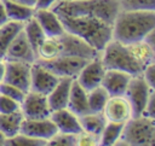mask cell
<instances>
[{"label": "cell", "instance_id": "cell-1", "mask_svg": "<svg viewBox=\"0 0 155 146\" xmlns=\"http://www.w3.org/2000/svg\"><path fill=\"white\" fill-rule=\"evenodd\" d=\"M51 10L58 16L92 17L113 24L120 6L117 0H58Z\"/></svg>", "mask_w": 155, "mask_h": 146}, {"label": "cell", "instance_id": "cell-2", "mask_svg": "<svg viewBox=\"0 0 155 146\" xmlns=\"http://www.w3.org/2000/svg\"><path fill=\"white\" fill-rule=\"evenodd\" d=\"M101 52L80 37L65 31L57 37H46L38 48L36 60H51L57 57H79L92 59Z\"/></svg>", "mask_w": 155, "mask_h": 146}, {"label": "cell", "instance_id": "cell-3", "mask_svg": "<svg viewBox=\"0 0 155 146\" xmlns=\"http://www.w3.org/2000/svg\"><path fill=\"white\" fill-rule=\"evenodd\" d=\"M155 29V11H120L113 23V40L131 43Z\"/></svg>", "mask_w": 155, "mask_h": 146}, {"label": "cell", "instance_id": "cell-4", "mask_svg": "<svg viewBox=\"0 0 155 146\" xmlns=\"http://www.w3.org/2000/svg\"><path fill=\"white\" fill-rule=\"evenodd\" d=\"M58 17L65 31L80 37L98 52L113 39V24L92 17Z\"/></svg>", "mask_w": 155, "mask_h": 146}, {"label": "cell", "instance_id": "cell-5", "mask_svg": "<svg viewBox=\"0 0 155 146\" xmlns=\"http://www.w3.org/2000/svg\"><path fill=\"white\" fill-rule=\"evenodd\" d=\"M101 60L105 69L128 72L132 76L142 75L144 68L136 60L126 43L110 40L101 51Z\"/></svg>", "mask_w": 155, "mask_h": 146}, {"label": "cell", "instance_id": "cell-6", "mask_svg": "<svg viewBox=\"0 0 155 146\" xmlns=\"http://www.w3.org/2000/svg\"><path fill=\"white\" fill-rule=\"evenodd\" d=\"M155 142V118L148 116L131 117L122 128L115 146H153Z\"/></svg>", "mask_w": 155, "mask_h": 146}, {"label": "cell", "instance_id": "cell-7", "mask_svg": "<svg viewBox=\"0 0 155 146\" xmlns=\"http://www.w3.org/2000/svg\"><path fill=\"white\" fill-rule=\"evenodd\" d=\"M154 92H155V88L150 87L142 75L131 77L124 95L126 97V99L131 105L132 117L143 115L147 103Z\"/></svg>", "mask_w": 155, "mask_h": 146}, {"label": "cell", "instance_id": "cell-8", "mask_svg": "<svg viewBox=\"0 0 155 146\" xmlns=\"http://www.w3.org/2000/svg\"><path fill=\"white\" fill-rule=\"evenodd\" d=\"M90 59L79 57H57L51 60H36L58 77L76 78L80 70Z\"/></svg>", "mask_w": 155, "mask_h": 146}, {"label": "cell", "instance_id": "cell-9", "mask_svg": "<svg viewBox=\"0 0 155 146\" xmlns=\"http://www.w3.org/2000/svg\"><path fill=\"white\" fill-rule=\"evenodd\" d=\"M21 111L24 118H46L52 112L47 95L35 90H28L25 93L21 103Z\"/></svg>", "mask_w": 155, "mask_h": 146}, {"label": "cell", "instance_id": "cell-10", "mask_svg": "<svg viewBox=\"0 0 155 146\" xmlns=\"http://www.w3.org/2000/svg\"><path fill=\"white\" fill-rule=\"evenodd\" d=\"M30 63L5 60V75L2 82L11 83L27 93L28 90H30Z\"/></svg>", "mask_w": 155, "mask_h": 146}, {"label": "cell", "instance_id": "cell-11", "mask_svg": "<svg viewBox=\"0 0 155 146\" xmlns=\"http://www.w3.org/2000/svg\"><path fill=\"white\" fill-rule=\"evenodd\" d=\"M99 56L90 59L84 65V68L80 70L79 75L75 78L79 82V84L86 92H88V90H91V89L102 84V80H103V76H104V72H105V68L103 66Z\"/></svg>", "mask_w": 155, "mask_h": 146}, {"label": "cell", "instance_id": "cell-12", "mask_svg": "<svg viewBox=\"0 0 155 146\" xmlns=\"http://www.w3.org/2000/svg\"><path fill=\"white\" fill-rule=\"evenodd\" d=\"M57 127L50 117L46 118H23L19 133L28 136L47 141L57 133Z\"/></svg>", "mask_w": 155, "mask_h": 146}, {"label": "cell", "instance_id": "cell-13", "mask_svg": "<svg viewBox=\"0 0 155 146\" xmlns=\"http://www.w3.org/2000/svg\"><path fill=\"white\" fill-rule=\"evenodd\" d=\"M5 60H15V62H24V63H35L38 57L33 47L30 46L27 36L24 35L23 30L19 31L16 37L10 43L5 57Z\"/></svg>", "mask_w": 155, "mask_h": 146}, {"label": "cell", "instance_id": "cell-14", "mask_svg": "<svg viewBox=\"0 0 155 146\" xmlns=\"http://www.w3.org/2000/svg\"><path fill=\"white\" fill-rule=\"evenodd\" d=\"M102 112L108 122L114 123L125 124L132 117V109L125 95L109 97Z\"/></svg>", "mask_w": 155, "mask_h": 146}, {"label": "cell", "instance_id": "cell-15", "mask_svg": "<svg viewBox=\"0 0 155 146\" xmlns=\"http://www.w3.org/2000/svg\"><path fill=\"white\" fill-rule=\"evenodd\" d=\"M59 77L50 71L47 68L41 65L40 63L35 62L31 64V72H30V90H35L42 94H48L57 82Z\"/></svg>", "mask_w": 155, "mask_h": 146}, {"label": "cell", "instance_id": "cell-16", "mask_svg": "<svg viewBox=\"0 0 155 146\" xmlns=\"http://www.w3.org/2000/svg\"><path fill=\"white\" fill-rule=\"evenodd\" d=\"M34 18L40 24L46 37H57L65 33V29L58 17L51 8H35Z\"/></svg>", "mask_w": 155, "mask_h": 146}, {"label": "cell", "instance_id": "cell-17", "mask_svg": "<svg viewBox=\"0 0 155 146\" xmlns=\"http://www.w3.org/2000/svg\"><path fill=\"white\" fill-rule=\"evenodd\" d=\"M131 77L132 75H130L128 72L114 69H105L101 86L107 90L109 97L124 95Z\"/></svg>", "mask_w": 155, "mask_h": 146}, {"label": "cell", "instance_id": "cell-18", "mask_svg": "<svg viewBox=\"0 0 155 146\" xmlns=\"http://www.w3.org/2000/svg\"><path fill=\"white\" fill-rule=\"evenodd\" d=\"M50 118L56 124L58 132L78 134L82 130V128L80 125L79 116H76L74 112H71L67 107L52 111L50 115Z\"/></svg>", "mask_w": 155, "mask_h": 146}, {"label": "cell", "instance_id": "cell-19", "mask_svg": "<svg viewBox=\"0 0 155 146\" xmlns=\"http://www.w3.org/2000/svg\"><path fill=\"white\" fill-rule=\"evenodd\" d=\"M73 80L74 78L69 77H59V81L57 82L54 88L47 94V100L52 111L67 107Z\"/></svg>", "mask_w": 155, "mask_h": 146}, {"label": "cell", "instance_id": "cell-20", "mask_svg": "<svg viewBox=\"0 0 155 146\" xmlns=\"http://www.w3.org/2000/svg\"><path fill=\"white\" fill-rule=\"evenodd\" d=\"M67 109H69L71 112H74L79 117L90 112L88 105H87V92L79 84V82L75 78L71 82Z\"/></svg>", "mask_w": 155, "mask_h": 146}, {"label": "cell", "instance_id": "cell-21", "mask_svg": "<svg viewBox=\"0 0 155 146\" xmlns=\"http://www.w3.org/2000/svg\"><path fill=\"white\" fill-rule=\"evenodd\" d=\"M8 21H15V22H21V23H25L28 19H30L34 16V11L35 8L28 5H24L17 0H1Z\"/></svg>", "mask_w": 155, "mask_h": 146}, {"label": "cell", "instance_id": "cell-22", "mask_svg": "<svg viewBox=\"0 0 155 146\" xmlns=\"http://www.w3.org/2000/svg\"><path fill=\"white\" fill-rule=\"evenodd\" d=\"M130 48L131 53L136 58V60L143 66H148L153 63H155V48L147 43L144 40L134 41L131 43H126Z\"/></svg>", "mask_w": 155, "mask_h": 146}, {"label": "cell", "instance_id": "cell-23", "mask_svg": "<svg viewBox=\"0 0 155 146\" xmlns=\"http://www.w3.org/2000/svg\"><path fill=\"white\" fill-rule=\"evenodd\" d=\"M24 116L21 110L11 113H0V132L8 139L19 133Z\"/></svg>", "mask_w": 155, "mask_h": 146}, {"label": "cell", "instance_id": "cell-24", "mask_svg": "<svg viewBox=\"0 0 155 146\" xmlns=\"http://www.w3.org/2000/svg\"><path fill=\"white\" fill-rule=\"evenodd\" d=\"M80 125L82 130L88 132L93 135L99 136L101 133L103 132L107 119L103 115V112H87L82 116L79 117Z\"/></svg>", "mask_w": 155, "mask_h": 146}, {"label": "cell", "instance_id": "cell-25", "mask_svg": "<svg viewBox=\"0 0 155 146\" xmlns=\"http://www.w3.org/2000/svg\"><path fill=\"white\" fill-rule=\"evenodd\" d=\"M23 24L24 23L21 22L8 21L7 23L0 27V58L4 59L10 43L16 37V35L23 30Z\"/></svg>", "mask_w": 155, "mask_h": 146}, {"label": "cell", "instance_id": "cell-26", "mask_svg": "<svg viewBox=\"0 0 155 146\" xmlns=\"http://www.w3.org/2000/svg\"><path fill=\"white\" fill-rule=\"evenodd\" d=\"M23 33L27 36L30 46L33 47V49L35 51V53L38 52L39 46L41 45V42L46 39L45 33L42 31L40 24L38 23V21L34 18V16L28 19L24 24H23Z\"/></svg>", "mask_w": 155, "mask_h": 146}, {"label": "cell", "instance_id": "cell-27", "mask_svg": "<svg viewBox=\"0 0 155 146\" xmlns=\"http://www.w3.org/2000/svg\"><path fill=\"white\" fill-rule=\"evenodd\" d=\"M122 128L124 123H114L107 121L105 127L99 135V146H115L116 141L121 136Z\"/></svg>", "mask_w": 155, "mask_h": 146}, {"label": "cell", "instance_id": "cell-28", "mask_svg": "<svg viewBox=\"0 0 155 146\" xmlns=\"http://www.w3.org/2000/svg\"><path fill=\"white\" fill-rule=\"evenodd\" d=\"M108 98H109V94L102 86H98L88 90L87 92V105H88L90 112H102Z\"/></svg>", "mask_w": 155, "mask_h": 146}, {"label": "cell", "instance_id": "cell-29", "mask_svg": "<svg viewBox=\"0 0 155 146\" xmlns=\"http://www.w3.org/2000/svg\"><path fill=\"white\" fill-rule=\"evenodd\" d=\"M120 11H155V0H117Z\"/></svg>", "mask_w": 155, "mask_h": 146}, {"label": "cell", "instance_id": "cell-30", "mask_svg": "<svg viewBox=\"0 0 155 146\" xmlns=\"http://www.w3.org/2000/svg\"><path fill=\"white\" fill-rule=\"evenodd\" d=\"M5 146H47V141L18 133L12 138L6 139Z\"/></svg>", "mask_w": 155, "mask_h": 146}, {"label": "cell", "instance_id": "cell-31", "mask_svg": "<svg viewBox=\"0 0 155 146\" xmlns=\"http://www.w3.org/2000/svg\"><path fill=\"white\" fill-rule=\"evenodd\" d=\"M47 146H76V134L57 132L47 140Z\"/></svg>", "mask_w": 155, "mask_h": 146}, {"label": "cell", "instance_id": "cell-32", "mask_svg": "<svg viewBox=\"0 0 155 146\" xmlns=\"http://www.w3.org/2000/svg\"><path fill=\"white\" fill-rule=\"evenodd\" d=\"M0 94H4L18 103H22L24 95H25V92H23L21 88L11 84V83H7V82H0Z\"/></svg>", "mask_w": 155, "mask_h": 146}, {"label": "cell", "instance_id": "cell-33", "mask_svg": "<svg viewBox=\"0 0 155 146\" xmlns=\"http://www.w3.org/2000/svg\"><path fill=\"white\" fill-rule=\"evenodd\" d=\"M76 146H99V136L81 130L76 134Z\"/></svg>", "mask_w": 155, "mask_h": 146}, {"label": "cell", "instance_id": "cell-34", "mask_svg": "<svg viewBox=\"0 0 155 146\" xmlns=\"http://www.w3.org/2000/svg\"><path fill=\"white\" fill-rule=\"evenodd\" d=\"M21 110V103L0 94V113H11Z\"/></svg>", "mask_w": 155, "mask_h": 146}, {"label": "cell", "instance_id": "cell-35", "mask_svg": "<svg viewBox=\"0 0 155 146\" xmlns=\"http://www.w3.org/2000/svg\"><path fill=\"white\" fill-rule=\"evenodd\" d=\"M143 78L148 82V84L153 88H155V63L148 65L144 68L143 72H142Z\"/></svg>", "mask_w": 155, "mask_h": 146}, {"label": "cell", "instance_id": "cell-36", "mask_svg": "<svg viewBox=\"0 0 155 146\" xmlns=\"http://www.w3.org/2000/svg\"><path fill=\"white\" fill-rule=\"evenodd\" d=\"M154 104H155V92L150 95L148 103H147V106L144 109V112H143V116H148V117H151V118H155V109H154Z\"/></svg>", "mask_w": 155, "mask_h": 146}, {"label": "cell", "instance_id": "cell-37", "mask_svg": "<svg viewBox=\"0 0 155 146\" xmlns=\"http://www.w3.org/2000/svg\"><path fill=\"white\" fill-rule=\"evenodd\" d=\"M58 0H36L34 8H51Z\"/></svg>", "mask_w": 155, "mask_h": 146}, {"label": "cell", "instance_id": "cell-38", "mask_svg": "<svg viewBox=\"0 0 155 146\" xmlns=\"http://www.w3.org/2000/svg\"><path fill=\"white\" fill-rule=\"evenodd\" d=\"M8 22V17H7V13H6V10H5V6L2 4V1L0 0V27L4 25L5 23Z\"/></svg>", "mask_w": 155, "mask_h": 146}, {"label": "cell", "instance_id": "cell-39", "mask_svg": "<svg viewBox=\"0 0 155 146\" xmlns=\"http://www.w3.org/2000/svg\"><path fill=\"white\" fill-rule=\"evenodd\" d=\"M4 75H5V60L0 58V82L4 81Z\"/></svg>", "mask_w": 155, "mask_h": 146}, {"label": "cell", "instance_id": "cell-40", "mask_svg": "<svg viewBox=\"0 0 155 146\" xmlns=\"http://www.w3.org/2000/svg\"><path fill=\"white\" fill-rule=\"evenodd\" d=\"M17 1H19L24 5H28V6H31V7H34L36 4V0H17Z\"/></svg>", "mask_w": 155, "mask_h": 146}, {"label": "cell", "instance_id": "cell-41", "mask_svg": "<svg viewBox=\"0 0 155 146\" xmlns=\"http://www.w3.org/2000/svg\"><path fill=\"white\" fill-rule=\"evenodd\" d=\"M6 136L0 132V146H5V142H6Z\"/></svg>", "mask_w": 155, "mask_h": 146}]
</instances>
